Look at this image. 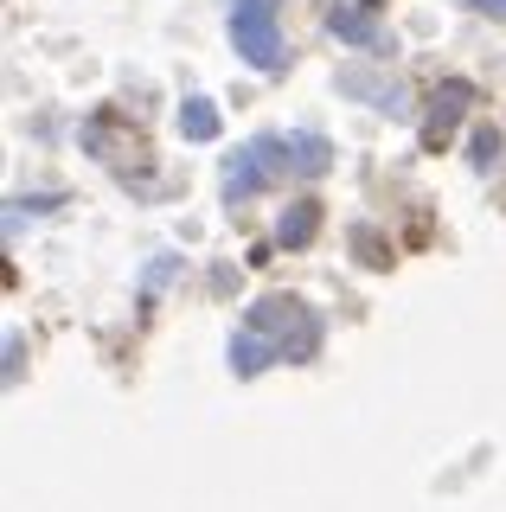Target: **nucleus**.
<instances>
[{
  "label": "nucleus",
  "mask_w": 506,
  "mask_h": 512,
  "mask_svg": "<svg viewBox=\"0 0 506 512\" xmlns=\"http://www.w3.org/2000/svg\"><path fill=\"white\" fill-rule=\"evenodd\" d=\"M180 135L186 141H212L218 135V103L212 96H186L180 103Z\"/></svg>",
  "instance_id": "10"
},
{
  "label": "nucleus",
  "mask_w": 506,
  "mask_h": 512,
  "mask_svg": "<svg viewBox=\"0 0 506 512\" xmlns=\"http://www.w3.org/2000/svg\"><path fill=\"white\" fill-rule=\"evenodd\" d=\"M244 327L270 333L282 346V359H314V346H321V320H314L295 295H257L244 308Z\"/></svg>",
  "instance_id": "1"
},
{
  "label": "nucleus",
  "mask_w": 506,
  "mask_h": 512,
  "mask_svg": "<svg viewBox=\"0 0 506 512\" xmlns=\"http://www.w3.org/2000/svg\"><path fill=\"white\" fill-rule=\"evenodd\" d=\"M468 103H474L468 84H442L430 96V109H423V148H442V141H449V128L468 116Z\"/></svg>",
  "instance_id": "4"
},
{
  "label": "nucleus",
  "mask_w": 506,
  "mask_h": 512,
  "mask_svg": "<svg viewBox=\"0 0 506 512\" xmlns=\"http://www.w3.org/2000/svg\"><path fill=\"white\" fill-rule=\"evenodd\" d=\"M314 218H321V205H314V199L289 205V212H282V224H276V244H282V250H302L308 237H314Z\"/></svg>",
  "instance_id": "9"
},
{
  "label": "nucleus",
  "mask_w": 506,
  "mask_h": 512,
  "mask_svg": "<svg viewBox=\"0 0 506 512\" xmlns=\"http://www.w3.org/2000/svg\"><path fill=\"white\" fill-rule=\"evenodd\" d=\"M494 148H500V135H474V160H481V167L494 160Z\"/></svg>",
  "instance_id": "11"
},
{
  "label": "nucleus",
  "mask_w": 506,
  "mask_h": 512,
  "mask_svg": "<svg viewBox=\"0 0 506 512\" xmlns=\"http://www.w3.org/2000/svg\"><path fill=\"white\" fill-rule=\"evenodd\" d=\"M289 167L308 173V180H314V173H327V167H334V148H327V135H314V128H295V135H289Z\"/></svg>",
  "instance_id": "7"
},
{
  "label": "nucleus",
  "mask_w": 506,
  "mask_h": 512,
  "mask_svg": "<svg viewBox=\"0 0 506 512\" xmlns=\"http://www.w3.org/2000/svg\"><path fill=\"white\" fill-rule=\"evenodd\" d=\"M276 160H289V141H282V135H257V141H244V148L225 160V205L257 199V192L282 173Z\"/></svg>",
  "instance_id": "3"
},
{
  "label": "nucleus",
  "mask_w": 506,
  "mask_h": 512,
  "mask_svg": "<svg viewBox=\"0 0 506 512\" xmlns=\"http://www.w3.org/2000/svg\"><path fill=\"white\" fill-rule=\"evenodd\" d=\"M276 359H282V346L270 340V333H257V327H244L231 340V372H244V378H257L263 365H276Z\"/></svg>",
  "instance_id": "6"
},
{
  "label": "nucleus",
  "mask_w": 506,
  "mask_h": 512,
  "mask_svg": "<svg viewBox=\"0 0 506 512\" xmlns=\"http://www.w3.org/2000/svg\"><path fill=\"white\" fill-rule=\"evenodd\" d=\"M231 45L244 52V64H257V71H282V64H289V45H282V26H276V0H237Z\"/></svg>",
  "instance_id": "2"
},
{
  "label": "nucleus",
  "mask_w": 506,
  "mask_h": 512,
  "mask_svg": "<svg viewBox=\"0 0 506 512\" xmlns=\"http://www.w3.org/2000/svg\"><path fill=\"white\" fill-rule=\"evenodd\" d=\"M340 90L372 103V109H385V116H404V103H410L398 77H378V71H340Z\"/></svg>",
  "instance_id": "5"
},
{
  "label": "nucleus",
  "mask_w": 506,
  "mask_h": 512,
  "mask_svg": "<svg viewBox=\"0 0 506 512\" xmlns=\"http://www.w3.org/2000/svg\"><path fill=\"white\" fill-rule=\"evenodd\" d=\"M481 13H494V20H506V0H474Z\"/></svg>",
  "instance_id": "12"
},
{
  "label": "nucleus",
  "mask_w": 506,
  "mask_h": 512,
  "mask_svg": "<svg viewBox=\"0 0 506 512\" xmlns=\"http://www.w3.org/2000/svg\"><path fill=\"white\" fill-rule=\"evenodd\" d=\"M327 32L346 39V45H385V26H372L366 7H334V13H327Z\"/></svg>",
  "instance_id": "8"
}]
</instances>
